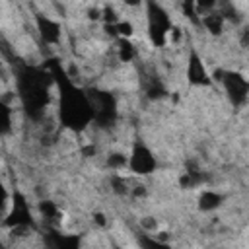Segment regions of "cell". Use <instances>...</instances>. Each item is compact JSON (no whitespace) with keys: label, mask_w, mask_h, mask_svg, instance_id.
Masks as SVG:
<instances>
[{"label":"cell","mask_w":249,"mask_h":249,"mask_svg":"<svg viewBox=\"0 0 249 249\" xmlns=\"http://www.w3.org/2000/svg\"><path fill=\"white\" fill-rule=\"evenodd\" d=\"M45 66L51 70L54 88L58 91V123L62 128L70 132H84L89 124H93V107L88 95V89L78 86L68 72L64 70L58 58H49Z\"/></svg>","instance_id":"obj_1"},{"label":"cell","mask_w":249,"mask_h":249,"mask_svg":"<svg viewBox=\"0 0 249 249\" xmlns=\"http://www.w3.org/2000/svg\"><path fill=\"white\" fill-rule=\"evenodd\" d=\"M14 72H16V91L23 113L31 121H39L51 103V88H54L51 70L45 64L35 66L27 62H18L14 66Z\"/></svg>","instance_id":"obj_2"},{"label":"cell","mask_w":249,"mask_h":249,"mask_svg":"<svg viewBox=\"0 0 249 249\" xmlns=\"http://www.w3.org/2000/svg\"><path fill=\"white\" fill-rule=\"evenodd\" d=\"M144 8H146V35H148V41L152 43V47L161 49L167 43V39L173 31V19H171L169 12L158 0H146Z\"/></svg>","instance_id":"obj_3"},{"label":"cell","mask_w":249,"mask_h":249,"mask_svg":"<svg viewBox=\"0 0 249 249\" xmlns=\"http://www.w3.org/2000/svg\"><path fill=\"white\" fill-rule=\"evenodd\" d=\"M86 89H88V95H89V101H91V107H93V124H97L99 128L113 126L119 119L117 97L111 91L101 89L97 86H89Z\"/></svg>","instance_id":"obj_4"},{"label":"cell","mask_w":249,"mask_h":249,"mask_svg":"<svg viewBox=\"0 0 249 249\" xmlns=\"http://www.w3.org/2000/svg\"><path fill=\"white\" fill-rule=\"evenodd\" d=\"M2 228L12 231H23V230L35 228V220L31 214V206L27 202V196L18 189L12 193V206L2 218Z\"/></svg>","instance_id":"obj_5"},{"label":"cell","mask_w":249,"mask_h":249,"mask_svg":"<svg viewBox=\"0 0 249 249\" xmlns=\"http://www.w3.org/2000/svg\"><path fill=\"white\" fill-rule=\"evenodd\" d=\"M212 78H214V82L222 84L228 101L235 109H239L247 103V99H249V80L241 72H237V70H216Z\"/></svg>","instance_id":"obj_6"},{"label":"cell","mask_w":249,"mask_h":249,"mask_svg":"<svg viewBox=\"0 0 249 249\" xmlns=\"http://www.w3.org/2000/svg\"><path fill=\"white\" fill-rule=\"evenodd\" d=\"M156 169H158V160L152 148L142 138H136L128 152V171L144 177V175H152Z\"/></svg>","instance_id":"obj_7"},{"label":"cell","mask_w":249,"mask_h":249,"mask_svg":"<svg viewBox=\"0 0 249 249\" xmlns=\"http://www.w3.org/2000/svg\"><path fill=\"white\" fill-rule=\"evenodd\" d=\"M185 80L191 88H212L214 86V78L208 72L202 56L198 54V51L195 47L189 49L187 54V66H185Z\"/></svg>","instance_id":"obj_8"},{"label":"cell","mask_w":249,"mask_h":249,"mask_svg":"<svg viewBox=\"0 0 249 249\" xmlns=\"http://www.w3.org/2000/svg\"><path fill=\"white\" fill-rule=\"evenodd\" d=\"M35 27L45 45H58L62 37V27L56 19L45 16V14H35Z\"/></svg>","instance_id":"obj_9"},{"label":"cell","mask_w":249,"mask_h":249,"mask_svg":"<svg viewBox=\"0 0 249 249\" xmlns=\"http://www.w3.org/2000/svg\"><path fill=\"white\" fill-rule=\"evenodd\" d=\"M45 243L54 249H78L82 245V237L78 233H62L54 228H49L45 233Z\"/></svg>","instance_id":"obj_10"},{"label":"cell","mask_w":249,"mask_h":249,"mask_svg":"<svg viewBox=\"0 0 249 249\" xmlns=\"http://www.w3.org/2000/svg\"><path fill=\"white\" fill-rule=\"evenodd\" d=\"M224 200H226V196H224L222 193L212 191V189H204V191L198 195L196 206H198L200 212H214V210H218V208L224 204Z\"/></svg>","instance_id":"obj_11"},{"label":"cell","mask_w":249,"mask_h":249,"mask_svg":"<svg viewBox=\"0 0 249 249\" xmlns=\"http://www.w3.org/2000/svg\"><path fill=\"white\" fill-rule=\"evenodd\" d=\"M224 23H226V18L218 10H212L204 16H200V25H204V29L214 37L224 31Z\"/></svg>","instance_id":"obj_12"},{"label":"cell","mask_w":249,"mask_h":249,"mask_svg":"<svg viewBox=\"0 0 249 249\" xmlns=\"http://www.w3.org/2000/svg\"><path fill=\"white\" fill-rule=\"evenodd\" d=\"M204 179H206V177H204L202 171H198V169H187V171H183L181 177H179V187H181V189H195V187L202 185Z\"/></svg>","instance_id":"obj_13"},{"label":"cell","mask_w":249,"mask_h":249,"mask_svg":"<svg viewBox=\"0 0 249 249\" xmlns=\"http://www.w3.org/2000/svg\"><path fill=\"white\" fill-rule=\"evenodd\" d=\"M39 214H41L47 222H54V220H58V216H60V208H58V204L53 202V200H41V202H39Z\"/></svg>","instance_id":"obj_14"},{"label":"cell","mask_w":249,"mask_h":249,"mask_svg":"<svg viewBox=\"0 0 249 249\" xmlns=\"http://www.w3.org/2000/svg\"><path fill=\"white\" fill-rule=\"evenodd\" d=\"M165 95H167V89H165V86H163L158 78H154V80L146 86V97H148V99L158 101V99H163Z\"/></svg>","instance_id":"obj_15"},{"label":"cell","mask_w":249,"mask_h":249,"mask_svg":"<svg viewBox=\"0 0 249 249\" xmlns=\"http://www.w3.org/2000/svg\"><path fill=\"white\" fill-rule=\"evenodd\" d=\"M12 130V109L6 101L0 103V132L2 136H8Z\"/></svg>","instance_id":"obj_16"},{"label":"cell","mask_w":249,"mask_h":249,"mask_svg":"<svg viewBox=\"0 0 249 249\" xmlns=\"http://www.w3.org/2000/svg\"><path fill=\"white\" fill-rule=\"evenodd\" d=\"M130 189H132V185L124 179V177H121V175H113L111 177V191L115 193V195H121V196H130Z\"/></svg>","instance_id":"obj_17"},{"label":"cell","mask_w":249,"mask_h":249,"mask_svg":"<svg viewBox=\"0 0 249 249\" xmlns=\"http://www.w3.org/2000/svg\"><path fill=\"white\" fill-rule=\"evenodd\" d=\"M134 56H136L134 45H132L128 39H123V37H121V41H119V60H121V62H130Z\"/></svg>","instance_id":"obj_18"},{"label":"cell","mask_w":249,"mask_h":249,"mask_svg":"<svg viewBox=\"0 0 249 249\" xmlns=\"http://www.w3.org/2000/svg\"><path fill=\"white\" fill-rule=\"evenodd\" d=\"M107 165L111 169H124V167H128V156L123 152H111L107 156Z\"/></svg>","instance_id":"obj_19"},{"label":"cell","mask_w":249,"mask_h":249,"mask_svg":"<svg viewBox=\"0 0 249 249\" xmlns=\"http://www.w3.org/2000/svg\"><path fill=\"white\" fill-rule=\"evenodd\" d=\"M179 2H181L185 18H189L193 23H200V18H198V12H196V0H179Z\"/></svg>","instance_id":"obj_20"},{"label":"cell","mask_w":249,"mask_h":249,"mask_svg":"<svg viewBox=\"0 0 249 249\" xmlns=\"http://www.w3.org/2000/svg\"><path fill=\"white\" fill-rule=\"evenodd\" d=\"M117 33H119V39H121V37H123V39H130L132 33H134V27H132L130 21L119 19V21H117Z\"/></svg>","instance_id":"obj_21"},{"label":"cell","mask_w":249,"mask_h":249,"mask_svg":"<svg viewBox=\"0 0 249 249\" xmlns=\"http://www.w3.org/2000/svg\"><path fill=\"white\" fill-rule=\"evenodd\" d=\"M138 245H140V247H165L163 241H160V239H156V237H150V233L138 235Z\"/></svg>","instance_id":"obj_22"},{"label":"cell","mask_w":249,"mask_h":249,"mask_svg":"<svg viewBox=\"0 0 249 249\" xmlns=\"http://www.w3.org/2000/svg\"><path fill=\"white\" fill-rule=\"evenodd\" d=\"M216 2L218 0H196V12L198 14H208L212 10H216Z\"/></svg>","instance_id":"obj_23"},{"label":"cell","mask_w":249,"mask_h":249,"mask_svg":"<svg viewBox=\"0 0 249 249\" xmlns=\"http://www.w3.org/2000/svg\"><path fill=\"white\" fill-rule=\"evenodd\" d=\"M101 12H103V16H101L103 23H117L119 21V18H117V14H115V10L111 6H105Z\"/></svg>","instance_id":"obj_24"},{"label":"cell","mask_w":249,"mask_h":249,"mask_svg":"<svg viewBox=\"0 0 249 249\" xmlns=\"http://www.w3.org/2000/svg\"><path fill=\"white\" fill-rule=\"evenodd\" d=\"M130 196H132V198L146 196V187H144V185H132V189H130Z\"/></svg>","instance_id":"obj_25"},{"label":"cell","mask_w":249,"mask_h":249,"mask_svg":"<svg viewBox=\"0 0 249 249\" xmlns=\"http://www.w3.org/2000/svg\"><path fill=\"white\" fill-rule=\"evenodd\" d=\"M101 16H103V12L99 8H89L88 10V19H91V21H99Z\"/></svg>","instance_id":"obj_26"},{"label":"cell","mask_w":249,"mask_h":249,"mask_svg":"<svg viewBox=\"0 0 249 249\" xmlns=\"http://www.w3.org/2000/svg\"><path fill=\"white\" fill-rule=\"evenodd\" d=\"M93 222L97 224V226H105L107 224V220H105V214H101V212H93Z\"/></svg>","instance_id":"obj_27"},{"label":"cell","mask_w":249,"mask_h":249,"mask_svg":"<svg viewBox=\"0 0 249 249\" xmlns=\"http://www.w3.org/2000/svg\"><path fill=\"white\" fill-rule=\"evenodd\" d=\"M82 154H84V158H91V156H95V146H93V144L84 146V148H82Z\"/></svg>","instance_id":"obj_28"},{"label":"cell","mask_w":249,"mask_h":249,"mask_svg":"<svg viewBox=\"0 0 249 249\" xmlns=\"http://www.w3.org/2000/svg\"><path fill=\"white\" fill-rule=\"evenodd\" d=\"M123 2H124V6H128V8H136V6L144 4L146 0H123Z\"/></svg>","instance_id":"obj_29"}]
</instances>
